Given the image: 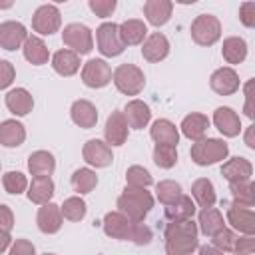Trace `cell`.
Segmentation results:
<instances>
[{"mask_svg":"<svg viewBox=\"0 0 255 255\" xmlns=\"http://www.w3.org/2000/svg\"><path fill=\"white\" fill-rule=\"evenodd\" d=\"M96 183H98V177H96L90 169H78V171L72 175V185H74L80 193H88Z\"/></svg>","mask_w":255,"mask_h":255,"instance_id":"obj_37","label":"cell"},{"mask_svg":"<svg viewBox=\"0 0 255 255\" xmlns=\"http://www.w3.org/2000/svg\"><path fill=\"white\" fill-rule=\"evenodd\" d=\"M10 243V237H8V233L6 231H0V251L2 249H6V245Z\"/></svg>","mask_w":255,"mask_h":255,"instance_id":"obj_51","label":"cell"},{"mask_svg":"<svg viewBox=\"0 0 255 255\" xmlns=\"http://www.w3.org/2000/svg\"><path fill=\"white\" fill-rule=\"evenodd\" d=\"M72 118H74V122H76L78 126H82V128H92V126L96 124V120H98V112H96V108H94L90 102L80 100V102H76V104L72 106Z\"/></svg>","mask_w":255,"mask_h":255,"instance_id":"obj_19","label":"cell"},{"mask_svg":"<svg viewBox=\"0 0 255 255\" xmlns=\"http://www.w3.org/2000/svg\"><path fill=\"white\" fill-rule=\"evenodd\" d=\"M28 167L36 177H46L54 169V157L48 151H36L34 155H30Z\"/></svg>","mask_w":255,"mask_h":255,"instance_id":"obj_26","label":"cell"},{"mask_svg":"<svg viewBox=\"0 0 255 255\" xmlns=\"http://www.w3.org/2000/svg\"><path fill=\"white\" fill-rule=\"evenodd\" d=\"M245 54H247V46H245V42L241 38H229V40H225V44H223V56L231 64L241 62L245 58Z\"/></svg>","mask_w":255,"mask_h":255,"instance_id":"obj_34","label":"cell"},{"mask_svg":"<svg viewBox=\"0 0 255 255\" xmlns=\"http://www.w3.org/2000/svg\"><path fill=\"white\" fill-rule=\"evenodd\" d=\"M80 62H78V56L70 50H60L54 54V70L58 74H64V76H70L78 70Z\"/></svg>","mask_w":255,"mask_h":255,"instance_id":"obj_27","label":"cell"},{"mask_svg":"<svg viewBox=\"0 0 255 255\" xmlns=\"http://www.w3.org/2000/svg\"><path fill=\"white\" fill-rule=\"evenodd\" d=\"M199 223H201L203 233H207V235H215L217 231L223 229V219H221L219 211H215V209H211V207H207V209L201 211Z\"/></svg>","mask_w":255,"mask_h":255,"instance_id":"obj_33","label":"cell"},{"mask_svg":"<svg viewBox=\"0 0 255 255\" xmlns=\"http://www.w3.org/2000/svg\"><path fill=\"white\" fill-rule=\"evenodd\" d=\"M191 155L193 159L199 163V165H207V163H213L221 157L227 155V145L219 139H207V141H199L193 145L191 149Z\"/></svg>","mask_w":255,"mask_h":255,"instance_id":"obj_4","label":"cell"},{"mask_svg":"<svg viewBox=\"0 0 255 255\" xmlns=\"http://www.w3.org/2000/svg\"><path fill=\"white\" fill-rule=\"evenodd\" d=\"M114 82L116 86L124 92V94H137L143 88V74L129 64H124L116 70L114 74Z\"/></svg>","mask_w":255,"mask_h":255,"instance_id":"obj_3","label":"cell"},{"mask_svg":"<svg viewBox=\"0 0 255 255\" xmlns=\"http://www.w3.org/2000/svg\"><path fill=\"white\" fill-rule=\"evenodd\" d=\"M211 88L217 94H231V92H235L239 88V80H237L233 70L223 68V70H217L211 76Z\"/></svg>","mask_w":255,"mask_h":255,"instance_id":"obj_14","label":"cell"},{"mask_svg":"<svg viewBox=\"0 0 255 255\" xmlns=\"http://www.w3.org/2000/svg\"><path fill=\"white\" fill-rule=\"evenodd\" d=\"M153 159L159 167H171L177 161V153H175V145H167V143H157L155 151H153Z\"/></svg>","mask_w":255,"mask_h":255,"instance_id":"obj_36","label":"cell"},{"mask_svg":"<svg viewBox=\"0 0 255 255\" xmlns=\"http://www.w3.org/2000/svg\"><path fill=\"white\" fill-rule=\"evenodd\" d=\"M143 12H145V16L151 24H155V26L165 24L169 14H171V2H167V0H149V2H145Z\"/></svg>","mask_w":255,"mask_h":255,"instance_id":"obj_16","label":"cell"},{"mask_svg":"<svg viewBox=\"0 0 255 255\" xmlns=\"http://www.w3.org/2000/svg\"><path fill=\"white\" fill-rule=\"evenodd\" d=\"M231 191H233L235 199L239 201V205L245 203V205L251 207V203H253V185H251L249 181H243V183H231Z\"/></svg>","mask_w":255,"mask_h":255,"instance_id":"obj_40","label":"cell"},{"mask_svg":"<svg viewBox=\"0 0 255 255\" xmlns=\"http://www.w3.org/2000/svg\"><path fill=\"white\" fill-rule=\"evenodd\" d=\"M64 42L80 54H86L92 50V34L82 24H70L64 30Z\"/></svg>","mask_w":255,"mask_h":255,"instance_id":"obj_8","label":"cell"},{"mask_svg":"<svg viewBox=\"0 0 255 255\" xmlns=\"http://www.w3.org/2000/svg\"><path fill=\"white\" fill-rule=\"evenodd\" d=\"M126 116H128V122L131 124V128H143L149 120V108L141 102H129L126 106Z\"/></svg>","mask_w":255,"mask_h":255,"instance_id":"obj_31","label":"cell"},{"mask_svg":"<svg viewBox=\"0 0 255 255\" xmlns=\"http://www.w3.org/2000/svg\"><path fill=\"white\" fill-rule=\"evenodd\" d=\"M54 193V183L52 179L46 175V177H36L30 185V191H28V197L36 203H46Z\"/></svg>","mask_w":255,"mask_h":255,"instance_id":"obj_25","label":"cell"},{"mask_svg":"<svg viewBox=\"0 0 255 255\" xmlns=\"http://www.w3.org/2000/svg\"><path fill=\"white\" fill-rule=\"evenodd\" d=\"M10 227H12V213L6 205H0V229L8 231Z\"/></svg>","mask_w":255,"mask_h":255,"instance_id":"obj_50","label":"cell"},{"mask_svg":"<svg viewBox=\"0 0 255 255\" xmlns=\"http://www.w3.org/2000/svg\"><path fill=\"white\" fill-rule=\"evenodd\" d=\"M207 126H209L207 118H205V116H199V114L187 116V118L183 120V124H181L183 133H185L187 137H191V139H199V137L205 133Z\"/></svg>","mask_w":255,"mask_h":255,"instance_id":"obj_29","label":"cell"},{"mask_svg":"<svg viewBox=\"0 0 255 255\" xmlns=\"http://www.w3.org/2000/svg\"><path fill=\"white\" fill-rule=\"evenodd\" d=\"M38 225L44 233H56L62 225V213H60L58 205H54V203L44 205L38 213Z\"/></svg>","mask_w":255,"mask_h":255,"instance_id":"obj_13","label":"cell"},{"mask_svg":"<svg viewBox=\"0 0 255 255\" xmlns=\"http://www.w3.org/2000/svg\"><path fill=\"white\" fill-rule=\"evenodd\" d=\"M235 249H237V255H251L253 253V239L251 237L239 239V243H235Z\"/></svg>","mask_w":255,"mask_h":255,"instance_id":"obj_49","label":"cell"},{"mask_svg":"<svg viewBox=\"0 0 255 255\" xmlns=\"http://www.w3.org/2000/svg\"><path fill=\"white\" fill-rule=\"evenodd\" d=\"M129 239H133L135 243H149V239H151V233H149V229L145 227V225H141L139 221H135V223H131V229H129Z\"/></svg>","mask_w":255,"mask_h":255,"instance_id":"obj_44","label":"cell"},{"mask_svg":"<svg viewBox=\"0 0 255 255\" xmlns=\"http://www.w3.org/2000/svg\"><path fill=\"white\" fill-rule=\"evenodd\" d=\"M10 255H34V245L28 241H16Z\"/></svg>","mask_w":255,"mask_h":255,"instance_id":"obj_48","label":"cell"},{"mask_svg":"<svg viewBox=\"0 0 255 255\" xmlns=\"http://www.w3.org/2000/svg\"><path fill=\"white\" fill-rule=\"evenodd\" d=\"M193 197L199 201L201 207H211L213 201H215V193H213V185L207 181V179H199L195 181L193 185Z\"/></svg>","mask_w":255,"mask_h":255,"instance_id":"obj_35","label":"cell"},{"mask_svg":"<svg viewBox=\"0 0 255 255\" xmlns=\"http://www.w3.org/2000/svg\"><path fill=\"white\" fill-rule=\"evenodd\" d=\"M14 78V68L10 62H0V88H6Z\"/></svg>","mask_w":255,"mask_h":255,"instance_id":"obj_47","label":"cell"},{"mask_svg":"<svg viewBox=\"0 0 255 255\" xmlns=\"http://www.w3.org/2000/svg\"><path fill=\"white\" fill-rule=\"evenodd\" d=\"M32 24H34V30L40 32V34H52V32H56L58 26H60V12H58V8L52 6V4L40 6L36 10V14H34Z\"/></svg>","mask_w":255,"mask_h":255,"instance_id":"obj_7","label":"cell"},{"mask_svg":"<svg viewBox=\"0 0 255 255\" xmlns=\"http://www.w3.org/2000/svg\"><path fill=\"white\" fill-rule=\"evenodd\" d=\"M84 157H86V161H90L92 165H98V167H104V165H108L112 161L110 149L98 139L88 141V145L84 147Z\"/></svg>","mask_w":255,"mask_h":255,"instance_id":"obj_17","label":"cell"},{"mask_svg":"<svg viewBox=\"0 0 255 255\" xmlns=\"http://www.w3.org/2000/svg\"><path fill=\"white\" fill-rule=\"evenodd\" d=\"M126 135H128V124H126L124 116L120 112L112 114L108 118V124H106V137H108V141L114 143V145H122Z\"/></svg>","mask_w":255,"mask_h":255,"instance_id":"obj_12","label":"cell"},{"mask_svg":"<svg viewBox=\"0 0 255 255\" xmlns=\"http://www.w3.org/2000/svg\"><path fill=\"white\" fill-rule=\"evenodd\" d=\"M24 139V129L18 122H4L0 126V141L4 145H20Z\"/></svg>","mask_w":255,"mask_h":255,"instance_id":"obj_32","label":"cell"},{"mask_svg":"<svg viewBox=\"0 0 255 255\" xmlns=\"http://www.w3.org/2000/svg\"><path fill=\"white\" fill-rule=\"evenodd\" d=\"M110 76H112V70L106 62L102 60H90L84 68V82L92 88H102L110 82Z\"/></svg>","mask_w":255,"mask_h":255,"instance_id":"obj_9","label":"cell"},{"mask_svg":"<svg viewBox=\"0 0 255 255\" xmlns=\"http://www.w3.org/2000/svg\"><path fill=\"white\" fill-rule=\"evenodd\" d=\"M193 215V203L189 197H179L175 203L165 207V217L169 221H185Z\"/></svg>","mask_w":255,"mask_h":255,"instance_id":"obj_28","label":"cell"},{"mask_svg":"<svg viewBox=\"0 0 255 255\" xmlns=\"http://www.w3.org/2000/svg\"><path fill=\"white\" fill-rule=\"evenodd\" d=\"M90 8L98 14V16H110L116 8V2L114 0H108V2H100V0H92L90 2Z\"/></svg>","mask_w":255,"mask_h":255,"instance_id":"obj_45","label":"cell"},{"mask_svg":"<svg viewBox=\"0 0 255 255\" xmlns=\"http://www.w3.org/2000/svg\"><path fill=\"white\" fill-rule=\"evenodd\" d=\"M46 255H52V253H46Z\"/></svg>","mask_w":255,"mask_h":255,"instance_id":"obj_53","label":"cell"},{"mask_svg":"<svg viewBox=\"0 0 255 255\" xmlns=\"http://www.w3.org/2000/svg\"><path fill=\"white\" fill-rule=\"evenodd\" d=\"M26 40V28L18 22H4L0 24V46L6 50H16Z\"/></svg>","mask_w":255,"mask_h":255,"instance_id":"obj_10","label":"cell"},{"mask_svg":"<svg viewBox=\"0 0 255 255\" xmlns=\"http://www.w3.org/2000/svg\"><path fill=\"white\" fill-rule=\"evenodd\" d=\"M241 20L245 26H255V2H245L241 6Z\"/></svg>","mask_w":255,"mask_h":255,"instance_id":"obj_46","label":"cell"},{"mask_svg":"<svg viewBox=\"0 0 255 255\" xmlns=\"http://www.w3.org/2000/svg\"><path fill=\"white\" fill-rule=\"evenodd\" d=\"M118 205L124 213H128V217L139 221L151 207V195L143 189H126V193L118 199Z\"/></svg>","mask_w":255,"mask_h":255,"instance_id":"obj_2","label":"cell"},{"mask_svg":"<svg viewBox=\"0 0 255 255\" xmlns=\"http://www.w3.org/2000/svg\"><path fill=\"white\" fill-rule=\"evenodd\" d=\"M215 126L225 133V135H237L239 133V118L235 116L233 110L229 108H219L215 112Z\"/></svg>","mask_w":255,"mask_h":255,"instance_id":"obj_20","label":"cell"},{"mask_svg":"<svg viewBox=\"0 0 255 255\" xmlns=\"http://www.w3.org/2000/svg\"><path fill=\"white\" fill-rule=\"evenodd\" d=\"M221 171H223V175H225L231 183H243V181H247L249 175H251V165H249V161H245L243 157H235V159H231L229 163H225Z\"/></svg>","mask_w":255,"mask_h":255,"instance_id":"obj_15","label":"cell"},{"mask_svg":"<svg viewBox=\"0 0 255 255\" xmlns=\"http://www.w3.org/2000/svg\"><path fill=\"white\" fill-rule=\"evenodd\" d=\"M157 197H159V201L171 205V203H175V201L181 197V189H179V185L173 183V181H161V183L157 185Z\"/></svg>","mask_w":255,"mask_h":255,"instance_id":"obj_38","label":"cell"},{"mask_svg":"<svg viewBox=\"0 0 255 255\" xmlns=\"http://www.w3.org/2000/svg\"><path fill=\"white\" fill-rule=\"evenodd\" d=\"M167 50H169V44H167L165 36H163V34H151V36L147 38V42L143 44L141 54H143V58H147L149 62H157V60H161V58L167 56Z\"/></svg>","mask_w":255,"mask_h":255,"instance_id":"obj_11","label":"cell"},{"mask_svg":"<svg viewBox=\"0 0 255 255\" xmlns=\"http://www.w3.org/2000/svg\"><path fill=\"white\" fill-rule=\"evenodd\" d=\"M191 36H193V40L197 44H203V46L213 44L219 38V22H217V18H213L209 14H201L191 26Z\"/></svg>","mask_w":255,"mask_h":255,"instance_id":"obj_5","label":"cell"},{"mask_svg":"<svg viewBox=\"0 0 255 255\" xmlns=\"http://www.w3.org/2000/svg\"><path fill=\"white\" fill-rule=\"evenodd\" d=\"M24 56L32 62V64H44L48 60V50L44 46V42L36 36L32 38H26V44H24Z\"/></svg>","mask_w":255,"mask_h":255,"instance_id":"obj_30","label":"cell"},{"mask_svg":"<svg viewBox=\"0 0 255 255\" xmlns=\"http://www.w3.org/2000/svg\"><path fill=\"white\" fill-rule=\"evenodd\" d=\"M106 233L112 235V237H118V239H124V237H129V229H131V223L122 215V213H108L106 219Z\"/></svg>","mask_w":255,"mask_h":255,"instance_id":"obj_21","label":"cell"},{"mask_svg":"<svg viewBox=\"0 0 255 255\" xmlns=\"http://www.w3.org/2000/svg\"><path fill=\"white\" fill-rule=\"evenodd\" d=\"M62 213H64V217H68L72 221H78L86 215V203L80 197H70V199H66L64 207H62Z\"/></svg>","mask_w":255,"mask_h":255,"instance_id":"obj_39","label":"cell"},{"mask_svg":"<svg viewBox=\"0 0 255 255\" xmlns=\"http://www.w3.org/2000/svg\"><path fill=\"white\" fill-rule=\"evenodd\" d=\"M167 253L169 255H189L195 247V225L193 221H173L167 231Z\"/></svg>","mask_w":255,"mask_h":255,"instance_id":"obj_1","label":"cell"},{"mask_svg":"<svg viewBox=\"0 0 255 255\" xmlns=\"http://www.w3.org/2000/svg\"><path fill=\"white\" fill-rule=\"evenodd\" d=\"M98 46L106 56H118L124 50V42L120 38V30L116 24L108 22L98 28Z\"/></svg>","mask_w":255,"mask_h":255,"instance_id":"obj_6","label":"cell"},{"mask_svg":"<svg viewBox=\"0 0 255 255\" xmlns=\"http://www.w3.org/2000/svg\"><path fill=\"white\" fill-rule=\"evenodd\" d=\"M151 137L157 143H167V145H175L177 143V129L171 122L167 120H157L151 128Z\"/></svg>","mask_w":255,"mask_h":255,"instance_id":"obj_23","label":"cell"},{"mask_svg":"<svg viewBox=\"0 0 255 255\" xmlns=\"http://www.w3.org/2000/svg\"><path fill=\"white\" fill-rule=\"evenodd\" d=\"M6 106L18 114V116H24L32 110V96L26 92V90H12L8 96H6Z\"/></svg>","mask_w":255,"mask_h":255,"instance_id":"obj_24","label":"cell"},{"mask_svg":"<svg viewBox=\"0 0 255 255\" xmlns=\"http://www.w3.org/2000/svg\"><path fill=\"white\" fill-rule=\"evenodd\" d=\"M229 221L239 231L253 233V211H251L249 205H239L237 203V205L229 207Z\"/></svg>","mask_w":255,"mask_h":255,"instance_id":"obj_18","label":"cell"},{"mask_svg":"<svg viewBox=\"0 0 255 255\" xmlns=\"http://www.w3.org/2000/svg\"><path fill=\"white\" fill-rule=\"evenodd\" d=\"M201 255H221V253L215 251L213 247H201Z\"/></svg>","mask_w":255,"mask_h":255,"instance_id":"obj_52","label":"cell"},{"mask_svg":"<svg viewBox=\"0 0 255 255\" xmlns=\"http://www.w3.org/2000/svg\"><path fill=\"white\" fill-rule=\"evenodd\" d=\"M118 30H120V38H122L124 44H139L143 40L145 32H147L145 24L139 22V20H128Z\"/></svg>","mask_w":255,"mask_h":255,"instance_id":"obj_22","label":"cell"},{"mask_svg":"<svg viewBox=\"0 0 255 255\" xmlns=\"http://www.w3.org/2000/svg\"><path fill=\"white\" fill-rule=\"evenodd\" d=\"M213 243H215V247H219V249H223V251H231V249L235 247L237 239H235V235H233L231 231L221 229V231H217V233L213 235Z\"/></svg>","mask_w":255,"mask_h":255,"instance_id":"obj_43","label":"cell"},{"mask_svg":"<svg viewBox=\"0 0 255 255\" xmlns=\"http://www.w3.org/2000/svg\"><path fill=\"white\" fill-rule=\"evenodd\" d=\"M4 187L10 191V193H20L24 187H26V177L18 171H10L4 175Z\"/></svg>","mask_w":255,"mask_h":255,"instance_id":"obj_41","label":"cell"},{"mask_svg":"<svg viewBox=\"0 0 255 255\" xmlns=\"http://www.w3.org/2000/svg\"><path fill=\"white\" fill-rule=\"evenodd\" d=\"M128 181H129L133 187L139 189V187L151 183V175H149L145 169H141V167H131V169L128 171Z\"/></svg>","mask_w":255,"mask_h":255,"instance_id":"obj_42","label":"cell"}]
</instances>
